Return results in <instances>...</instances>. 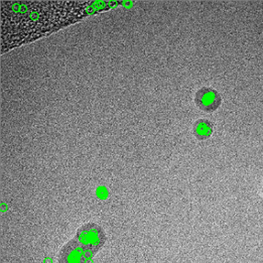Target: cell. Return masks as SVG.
Here are the masks:
<instances>
[{
  "instance_id": "1",
  "label": "cell",
  "mask_w": 263,
  "mask_h": 263,
  "mask_svg": "<svg viewBox=\"0 0 263 263\" xmlns=\"http://www.w3.org/2000/svg\"><path fill=\"white\" fill-rule=\"evenodd\" d=\"M74 238L82 247L93 255L102 249L107 239L104 229L94 222H88L82 225L78 228Z\"/></svg>"
},
{
  "instance_id": "2",
  "label": "cell",
  "mask_w": 263,
  "mask_h": 263,
  "mask_svg": "<svg viewBox=\"0 0 263 263\" xmlns=\"http://www.w3.org/2000/svg\"><path fill=\"white\" fill-rule=\"evenodd\" d=\"M93 254L82 247L79 242L73 238L68 241L59 251V263H92Z\"/></svg>"
},
{
  "instance_id": "3",
  "label": "cell",
  "mask_w": 263,
  "mask_h": 263,
  "mask_svg": "<svg viewBox=\"0 0 263 263\" xmlns=\"http://www.w3.org/2000/svg\"><path fill=\"white\" fill-rule=\"evenodd\" d=\"M195 103L205 112H213L221 105L222 97L215 89L203 87L196 93Z\"/></svg>"
},
{
  "instance_id": "4",
  "label": "cell",
  "mask_w": 263,
  "mask_h": 263,
  "mask_svg": "<svg viewBox=\"0 0 263 263\" xmlns=\"http://www.w3.org/2000/svg\"><path fill=\"white\" fill-rule=\"evenodd\" d=\"M213 123L207 120V119H200L198 121L195 122L194 124V128H193V132L195 134V136L200 139V140H204V139H207L209 138L213 130H214V127H213Z\"/></svg>"
},
{
  "instance_id": "5",
  "label": "cell",
  "mask_w": 263,
  "mask_h": 263,
  "mask_svg": "<svg viewBox=\"0 0 263 263\" xmlns=\"http://www.w3.org/2000/svg\"><path fill=\"white\" fill-rule=\"evenodd\" d=\"M262 192H263V187H262Z\"/></svg>"
}]
</instances>
